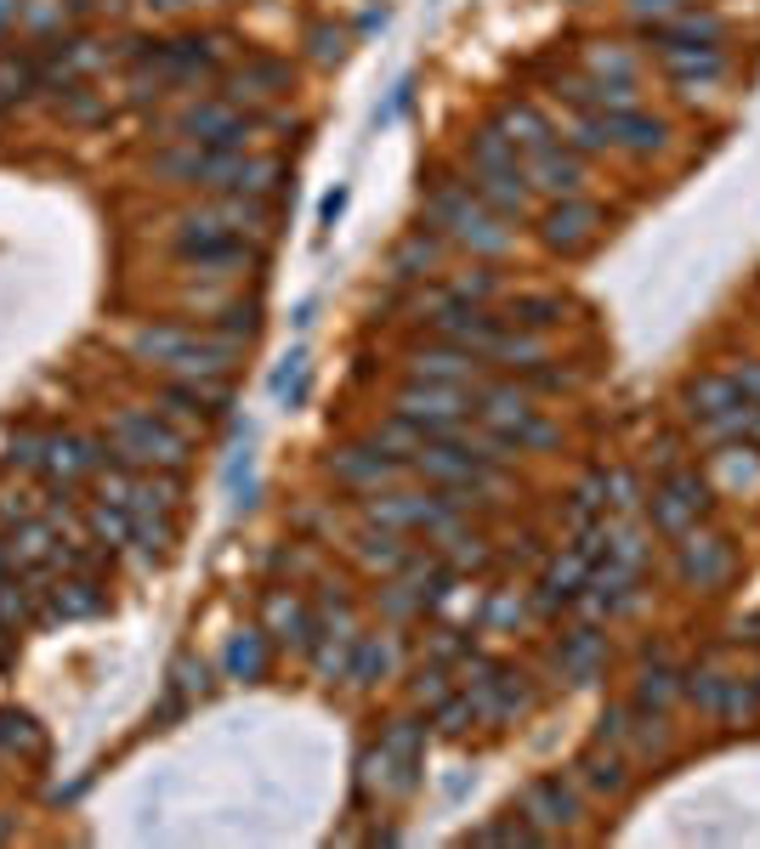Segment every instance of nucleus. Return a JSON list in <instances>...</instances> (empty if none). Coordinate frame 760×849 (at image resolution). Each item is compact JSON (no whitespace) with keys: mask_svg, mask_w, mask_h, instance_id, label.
Wrapping results in <instances>:
<instances>
[{"mask_svg":"<svg viewBox=\"0 0 760 849\" xmlns=\"http://www.w3.org/2000/svg\"><path fill=\"white\" fill-rule=\"evenodd\" d=\"M114 436H120V447H114V459H120V465H131V459L182 465V459H187V442H182L176 431H165L160 420H148V414H120Z\"/></svg>","mask_w":760,"mask_h":849,"instance_id":"obj_2","label":"nucleus"},{"mask_svg":"<svg viewBox=\"0 0 760 849\" xmlns=\"http://www.w3.org/2000/svg\"><path fill=\"white\" fill-rule=\"evenodd\" d=\"M301 385H307V358L290 352L278 363V374H273V396H278V403H301Z\"/></svg>","mask_w":760,"mask_h":849,"instance_id":"obj_24","label":"nucleus"},{"mask_svg":"<svg viewBox=\"0 0 760 849\" xmlns=\"http://www.w3.org/2000/svg\"><path fill=\"white\" fill-rule=\"evenodd\" d=\"M12 7H18V0H0V29H7V18H12Z\"/></svg>","mask_w":760,"mask_h":849,"instance_id":"obj_39","label":"nucleus"},{"mask_svg":"<svg viewBox=\"0 0 760 849\" xmlns=\"http://www.w3.org/2000/svg\"><path fill=\"white\" fill-rule=\"evenodd\" d=\"M641 34L658 45V52H676V45H721L727 23H721L716 12H681V18H670V23H647Z\"/></svg>","mask_w":760,"mask_h":849,"instance_id":"obj_6","label":"nucleus"},{"mask_svg":"<svg viewBox=\"0 0 760 849\" xmlns=\"http://www.w3.org/2000/svg\"><path fill=\"white\" fill-rule=\"evenodd\" d=\"M23 618H29V607H23L18 583H0V623H7V629H18Z\"/></svg>","mask_w":760,"mask_h":849,"instance_id":"obj_29","label":"nucleus"},{"mask_svg":"<svg viewBox=\"0 0 760 849\" xmlns=\"http://www.w3.org/2000/svg\"><path fill=\"white\" fill-rule=\"evenodd\" d=\"M562 318V301L556 294H516V301L505 307V323L511 329H551Z\"/></svg>","mask_w":760,"mask_h":849,"instance_id":"obj_14","label":"nucleus"},{"mask_svg":"<svg viewBox=\"0 0 760 849\" xmlns=\"http://www.w3.org/2000/svg\"><path fill=\"white\" fill-rule=\"evenodd\" d=\"M403 459L387 454V447H347V454H336V476L347 487H374L380 476H392Z\"/></svg>","mask_w":760,"mask_h":849,"instance_id":"obj_10","label":"nucleus"},{"mask_svg":"<svg viewBox=\"0 0 760 849\" xmlns=\"http://www.w3.org/2000/svg\"><path fill=\"white\" fill-rule=\"evenodd\" d=\"M52 607H58V618H91L103 607V594H97V583H63Z\"/></svg>","mask_w":760,"mask_h":849,"instance_id":"obj_22","label":"nucleus"},{"mask_svg":"<svg viewBox=\"0 0 760 849\" xmlns=\"http://www.w3.org/2000/svg\"><path fill=\"white\" fill-rule=\"evenodd\" d=\"M636 12H670V7H681V0H630Z\"/></svg>","mask_w":760,"mask_h":849,"instance_id":"obj_38","label":"nucleus"},{"mask_svg":"<svg viewBox=\"0 0 760 849\" xmlns=\"http://www.w3.org/2000/svg\"><path fill=\"white\" fill-rule=\"evenodd\" d=\"M341 210H347V193L336 187V193H329L323 205H318V221H323V227H336V221H341Z\"/></svg>","mask_w":760,"mask_h":849,"instance_id":"obj_32","label":"nucleus"},{"mask_svg":"<svg viewBox=\"0 0 760 849\" xmlns=\"http://www.w3.org/2000/svg\"><path fill=\"white\" fill-rule=\"evenodd\" d=\"M579 776L596 787V793H625L630 787V765L619 754H585L579 759Z\"/></svg>","mask_w":760,"mask_h":849,"instance_id":"obj_16","label":"nucleus"},{"mask_svg":"<svg viewBox=\"0 0 760 849\" xmlns=\"http://www.w3.org/2000/svg\"><path fill=\"white\" fill-rule=\"evenodd\" d=\"M267 623H273V634L278 640H307V607L301 601H290V594H273V601H267Z\"/></svg>","mask_w":760,"mask_h":849,"instance_id":"obj_18","label":"nucleus"},{"mask_svg":"<svg viewBox=\"0 0 760 849\" xmlns=\"http://www.w3.org/2000/svg\"><path fill=\"white\" fill-rule=\"evenodd\" d=\"M91 527H97V538H109V543H125L131 527H136V516L125 505H114V498H103V505L91 510Z\"/></svg>","mask_w":760,"mask_h":849,"instance_id":"obj_21","label":"nucleus"},{"mask_svg":"<svg viewBox=\"0 0 760 849\" xmlns=\"http://www.w3.org/2000/svg\"><path fill=\"white\" fill-rule=\"evenodd\" d=\"M732 380H738V385H743V396H749V403H754V408H760V363H743V369H738V374H732Z\"/></svg>","mask_w":760,"mask_h":849,"instance_id":"obj_31","label":"nucleus"},{"mask_svg":"<svg viewBox=\"0 0 760 849\" xmlns=\"http://www.w3.org/2000/svg\"><path fill=\"white\" fill-rule=\"evenodd\" d=\"M261 669H267L261 634H239V640L227 645V674H233V680H261Z\"/></svg>","mask_w":760,"mask_h":849,"instance_id":"obj_17","label":"nucleus"},{"mask_svg":"<svg viewBox=\"0 0 760 849\" xmlns=\"http://www.w3.org/2000/svg\"><path fill=\"white\" fill-rule=\"evenodd\" d=\"M727 567H732V556H727L721 538H692V543H681V578H692L698 589H716L727 578Z\"/></svg>","mask_w":760,"mask_h":849,"instance_id":"obj_9","label":"nucleus"},{"mask_svg":"<svg viewBox=\"0 0 760 849\" xmlns=\"http://www.w3.org/2000/svg\"><path fill=\"white\" fill-rule=\"evenodd\" d=\"M369 516H374V521H387V527H449L454 505H449V498H414V493H392V498H374Z\"/></svg>","mask_w":760,"mask_h":849,"instance_id":"obj_5","label":"nucleus"},{"mask_svg":"<svg viewBox=\"0 0 760 849\" xmlns=\"http://www.w3.org/2000/svg\"><path fill=\"white\" fill-rule=\"evenodd\" d=\"M12 556H18V561H40V556H52V538H45V527H23V532H12Z\"/></svg>","mask_w":760,"mask_h":849,"instance_id":"obj_28","label":"nucleus"},{"mask_svg":"<svg viewBox=\"0 0 760 849\" xmlns=\"http://www.w3.org/2000/svg\"><path fill=\"white\" fill-rule=\"evenodd\" d=\"M522 816L528 821H545V827H574L579 821V798L562 787V776H545L522 793Z\"/></svg>","mask_w":760,"mask_h":849,"instance_id":"obj_7","label":"nucleus"},{"mask_svg":"<svg viewBox=\"0 0 760 849\" xmlns=\"http://www.w3.org/2000/svg\"><path fill=\"white\" fill-rule=\"evenodd\" d=\"M358 556H363L369 567H398V561H403V543H398L392 527H387V532H363V538H358Z\"/></svg>","mask_w":760,"mask_h":849,"instance_id":"obj_23","label":"nucleus"},{"mask_svg":"<svg viewBox=\"0 0 760 849\" xmlns=\"http://www.w3.org/2000/svg\"><path fill=\"white\" fill-rule=\"evenodd\" d=\"M692 521H698V516L687 510V498H681L670 482H664V487L653 493V527H658L664 538H687V532H692Z\"/></svg>","mask_w":760,"mask_h":849,"instance_id":"obj_11","label":"nucleus"},{"mask_svg":"<svg viewBox=\"0 0 760 849\" xmlns=\"http://www.w3.org/2000/svg\"><path fill=\"white\" fill-rule=\"evenodd\" d=\"M528 176H534L545 193H556V198H574L579 182H585V165H579L574 154H562V147L551 142V147H540V154L528 159Z\"/></svg>","mask_w":760,"mask_h":849,"instance_id":"obj_8","label":"nucleus"},{"mask_svg":"<svg viewBox=\"0 0 760 849\" xmlns=\"http://www.w3.org/2000/svg\"><path fill=\"white\" fill-rule=\"evenodd\" d=\"M160 7H187V0H160Z\"/></svg>","mask_w":760,"mask_h":849,"instance_id":"obj_40","label":"nucleus"},{"mask_svg":"<svg viewBox=\"0 0 760 849\" xmlns=\"http://www.w3.org/2000/svg\"><path fill=\"white\" fill-rule=\"evenodd\" d=\"M500 131L516 142V147H528V154H540V147H551V125L534 114V108H505V120H500Z\"/></svg>","mask_w":760,"mask_h":849,"instance_id":"obj_15","label":"nucleus"},{"mask_svg":"<svg viewBox=\"0 0 760 849\" xmlns=\"http://www.w3.org/2000/svg\"><path fill=\"white\" fill-rule=\"evenodd\" d=\"M438 261V238H425V232H414L403 249H398V261H392V272L398 278H420L425 267H432Z\"/></svg>","mask_w":760,"mask_h":849,"instance_id":"obj_20","label":"nucleus"},{"mask_svg":"<svg viewBox=\"0 0 760 849\" xmlns=\"http://www.w3.org/2000/svg\"><path fill=\"white\" fill-rule=\"evenodd\" d=\"M136 358H154L165 369H187V374H222L227 369V345H205L182 329H142L136 334Z\"/></svg>","mask_w":760,"mask_h":849,"instance_id":"obj_1","label":"nucleus"},{"mask_svg":"<svg viewBox=\"0 0 760 849\" xmlns=\"http://www.w3.org/2000/svg\"><path fill=\"white\" fill-rule=\"evenodd\" d=\"M414 696H432V703H438V696H443V674H438V669L420 674V680H414Z\"/></svg>","mask_w":760,"mask_h":849,"instance_id":"obj_36","label":"nucleus"},{"mask_svg":"<svg viewBox=\"0 0 760 849\" xmlns=\"http://www.w3.org/2000/svg\"><path fill=\"white\" fill-rule=\"evenodd\" d=\"M664 74L681 91H703L727 74V52L721 45H676V52H664Z\"/></svg>","mask_w":760,"mask_h":849,"instance_id":"obj_4","label":"nucleus"},{"mask_svg":"<svg viewBox=\"0 0 760 849\" xmlns=\"http://www.w3.org/2000/svg\"><path fill=\"white\" fill-rule=\"evenodd\" d=\"M52 476H80V470H91L97 465V454H91V442H80V436H63V442H45V459H40Z\"/></svg>","mask_w":760,"mask_h":849,"instance_id":"obj_13","label":"nucleus"},{"mask_svg":"<svg viewBox=\"0 0 760 849\" xmlns=\"http://www.w3.org/2000/svg\"><path fill=\"white\" fill-rule=\"evenodd\" d=\"M176 685H182V691H205V669H194V663H176Z\"/></svg>","mask_w":760,"mask_h":849,"instance_id":"obj_35","label":"nucleus"},{"mask_svg":"<svg viewBox=\"0 0 760 849\" xmlns=\"http://www.w3.org/2000/svg\"><path fill=\"white\" fill-rule=\"evenodd\" d=\"M312 52H318V63L341 58V34H329V29H312Z\"/></svg>","mask_w":760,"mask_h":849,"instance_id":"obj_30","label":"nucleus"},{"mask_svg":"<svg viewBox=\"0 0 760 849\" xmlns=\"http://www.w3.org/2000/svg\"><path fill=\"white\" fill-rule=\"evenodd\" d=\"M443 731H449V736L465 731V703H449V708H443Z\"/></svg>","mask_w":760,"mask_h":849,"instance_id":"obj_37","label":"nucleus"},{"mask_svg":"<svg viewBox=\"0 0 760 849\" xmlns=\"http://www.w3.org/2000/svg\"><path fill=\"white\" fill-rule=\"evenodd\" d=\"M227 329L250 340V334H256V307H233V312H227Z\"/></svg>","mask_w":760,"mask_h":849,"instance_id":"obj_33","label":"nucleus"},{"mask_svg":"<svg viewBox=\"0 0 760 849\" xmlns=\"http://www.w3.org/2000/svg\"><path fill=\"white\" fill-rule=\"evenodd\" d=\"M596 731H602V742H619V736H625V708H607Z\"/></svg>","mask_w":760,"mask_h":849,"instance_id":"obj_34","label":"nucleus"},{"mask_svg":"<svg viewBox=\"0 0 760 849\" xmlns=\"http://www.w3.org/2000/svg\"><path fill=\"white\" fill-rule=\"evenodd\" d=\"M387 669H392V645L369 640V645H363V658H358V669H352V680H358V685H369L374 674H387Z\"/></svg>","mask_w":760,"mask_h":849,"instance_id":"obj_27","label":"nucleus"},{"mask_svg":"<svg viewBox=\"0 0 760 849\" xmlns=\"http://www.w3.org/2000/svg\"><path fill=\"white\" fill-rule=\"evenodd\" d=\"M590 69H596V80H619V85H636V63L619 52V45H596V52H590Z\"/></svg>","mask_w":760,"mask_h":849,"instance_id":"obj_25","label":"nucleus"},{"mask_svg":"<svg viewBox=\"0 0 760 849\" xmlns=\"http://www.w3.org/2000/svg\"><path fill=\"white\" fill-rule=\"evenodd\" d=\"M596 658H602V634H596V629H574V634L562 640V663H567V669L590 674V669H596Z\"/></svg>","mask_w":760,"mask_h":849,"instance_id":"obj_19","label":"nucleus"},{"mask_svg":"<svg viewBox=\"0 0 760 849\" xmlns=\"http://www.w3.org/2000/svg\"><path fill=\"white\" fill-rule=\"evenodd\" d=\"M596 210L590 205H579V198H562V205H551L545 216H540V238L551 244V249H562V256H574V249H585L590 238H596Z\"/></svg>","mask_w":760,"mask_h":849,"instance_id":"obj_3","label":"nucleus"},{"mask_svg":"<svg viewBox=\"0 0 760 849\" xmlns=\"http://www.w3.org/2000/svg\"><path fill=\"white\" fill-rule=\"evenodd\" d=\"M471 352H420L414 358V374L420 380H438V385H465L471 380Z\"/></svg>","mask_w":760,"mask_h":849,"instance_id":"obj_12","label":"nucleus"},{"mask_svg":"<svg viewBox=\"0 0 760 849\" xmlns=\"http://www.w3.org/2000/svg\"><path fill=\"white\" fill-rule=\"evenodd\" d=\"M676 696V674L670 669H647L641 674V708H664Z\"/></svg>","mask_w":760,"mask_h":849,"instance_id":"obj_26","label":"nucleus"}]
</instances>
